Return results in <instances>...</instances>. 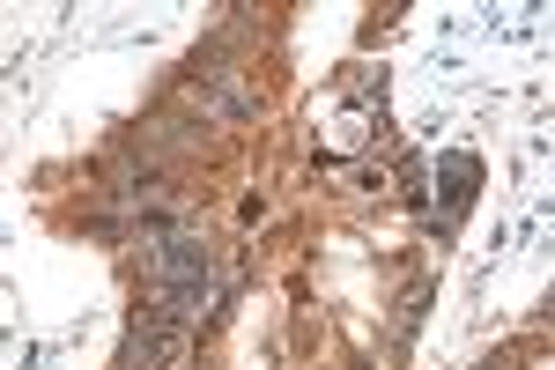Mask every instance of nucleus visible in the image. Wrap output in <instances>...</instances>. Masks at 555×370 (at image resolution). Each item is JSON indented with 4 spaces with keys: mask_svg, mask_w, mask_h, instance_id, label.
<instances>
[{
    "mask_svg": "<svg viewBox=\"0 0 555 370\" xmlns=\"http://www.w3.org/2000/svg\"><path fill=\"white\" fill-rule=\"evenodd\" d=\"M474 370H512V356H489V363H474Z\"/></svg>",
    "mask_w": 555,
    "mask_h": 370,
    "instance_id": "2",
    "label": "nucleus"
},
{
    "mask_svg": "<svg viewBox=\"0 0 555 370\" xmlns=\"http://www.w3.org/2000/svg\"><path fill=\"white\" fill-rule=\"evenodd\" d=\"M541 319H555V289H548V304H541Z\"/></svg>",
    "mask_w": 555,
    "mask_h": 370,
    "instance_id": "3",
    "label": "nucleus"
},
{
    "mask_svg": "<svg viewBox=\"0 0 555 370\" xmlns=\"http://www.w3.org/2000/svg\"><path fill=\"white\" fill-rule=\"evenodd\" d=\"M444 186H452V193H444L437 230L452 238V230H460V215H467V201H474V186H481V164H474V156H444Z\"/></svg>",
    "mask_w": 555,
    "mask_h": 370,
    "instance_id": "1",
    "label": "nucleus"
}]
</instances>
